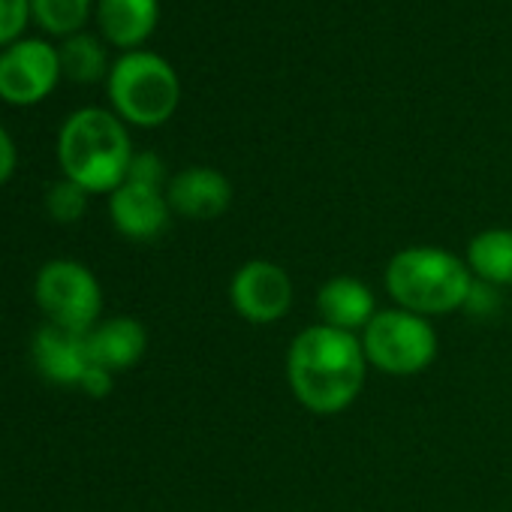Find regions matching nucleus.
Wrapping results in <instances>:
<instances>
[{"label":"nucleus","instance_id":"1","mask_svg":"<svg viewBox=\"0 0 512 512\" xmlns=\"http://www.w3.org/2000/svg\"><path fill=\"white\" fill-rule=\"evenodd\" d=\"M368 374L362 338L332 326H308L287 353V380L302 407L317 416L347 410Z\"/></svg>","mask_w":512,"mask_h":512},{"label":"nucleus","instance_id":"2","mask_svg":"<svg viewBox=\"0 0 512 512\" xmlns=\"http://www.w3.org/2000/svg\"><path fill=\"white\" fill-rule=\"evenodd\" d=\"M130 160V136L121 118L106 109H79L58 133V163L64 178L82 184L88 193H112L121 187Z\"/></svg>","mask_w":512,"mask_h":512},{"label":"nucleus","instance_id":"3","mask_svg":"<svg viewBox=\"0 0 512 512\" xmlns=\"http://www.w3.org/2000/svg\"><path fill=\"white\" fill-rule=\"evenodd\" d=\"M386 290L398 308L419 317L452 314L470 302L473 275L467 263L443 247H404L386 266Z\"/></svg>","mask_w":512,"mask_h":512},{"label":"nucleus","instance_id":"4","mask_svg":"<svg viewBox=\"0 0 512 512\" xmlns=\"http://www.w3.org/2000/svg\"><path fill=\"white\" fill-rule=\"evenodd\" d=\"M181 85L169 61L154 52H127L109 73L115 112L136 127H160L178 109Z\"/></svg>","mask_w":512,"mask_h":512},{"label":"nucleus","instance_id":"5","mask_svg":"<svg viewBox=\"0 0 512 512\" xmlns=\"http://www.w3.org/2000/svg\"><path fill=\"white\" fill-rule=\"evenodd\" d=\"M368 365L392 377L422 374L437 356V332L428 317L404 308L377 311L362 332Z\"/></svg>","mask_w":512,"mask_h":512},{"label":"nucleus","instance_id":"6","mask_svg":"<svg viewBox=\"0 0 512 512\" xmlns=\"http://www.w3.org/2000/svg\"><path fill=\"white\" fill-rule=\"evenodd\" d=\"M34 296L52 326L79 335H88L103 311V293L94 272L76 260L46 263L37 275Z\"/></svg>","mask_w":512,"mask_h":512},{"label":"nucleus","instance_id":"7","mask_svg":"<svg viewBox=\"0 0 512 512\" xmlns=\"http://www.w3.org/2000/svg\"><path fill=\"white\" fill-rule=\"evenodd\" d=\"M61 79V55L46 40H16L0 52V100L34 106L46 100Z\"/></svg>","mask_w":512,"mask_h":512},{"label":"nucleus","instance_id":"8","mask_svg":"<svg viewBox=\"0 0 512 512\" xmlns=\"http://www.w3.org/2000/svg\"><path fill=\"white\" fill-rule=\"evenodd\" d=\"M229 299L241 320L253 326H272L293 308V281L278 263L250 260L232 275Z\"/></svg>","mask_w":512,"mask_h":512},{"label":"nucleus","instance_id":"9","mask_svg":"<svg viewBox=\"0 0 512 512\" xmlns=\"http://www.w3.org/2000/svg\"><path fill=\"white\" fill-rule=\"evenodd\" d=\"M169 211L172 208L166 190L139 181H124L109 196V214L115 229L136 241L157 238L169 226Z\"/></svg>","mask_w":512,"mask_h":512},{"label":"nucleus","instance_id":"10","mask_svg":"<svg viewBox=\"0 0 512 512\" xmlns=\"http://www.w3.org/2000/svg\"><path fill=\"white\" fill-rule=\"evenodd\" d=\"M169 208L190 220H214L232 202V184L211 166H190L166 184Z\"/></svg>","mask_w":512,"mask_h":512},{"label":"nucleus","instance_id":"11","mask_svg":"<svg viewBox=\"0 0 512 512\" xmlns=\"http://www.w3.org/2000/svg\"><path fill=\"white\" fill-rule=\"evenodd\" d=\"M31 359L43 377H49L52 383H64V386H79L88 368L94 365L88 353V335H79L52 323H46L34 335Z\"/></svg>","mask_w":512,"mask_h":512},{"label":"nucleus","instance_id":"12","mask_svg":"<svg viewBox=\"0 0 512 512\" xmlns=\"http://www.w3.org/2000/svg\"><path fill=\"white\" fill-rule=\"evenodd\" d=\"M145 347H148V332L133 317H112L88 332L91 362L112 374L133 368L145 356Z\"/></svg>","mask_w":512,"mask_h":512},{"label":"nucleus","instance_id":"13","mask_svg":"<svg viewBox=\"0 0 512 512\" xmlns=\"http://www.w3.org/2000/svg\"><path fill=\"white\" fill-rule=\"evenodd\" d=\"M317 311L323 317V326L341 329V332H365V326L374 320L377 314V302L374 293L356 281V278H332L320 287L317 293Z\"/></svg>","mask_w":512,"mask_h":512},{"label":"nucleus","instance_id":"14","mask_svg":"<svg viewBox=\"0 0 512 512\" xmlns=\"http://www.w3.org/2000/svg\"><path fill=\"white\" fill-rule=\"evenodd\" d=\"M157 0H100L97 22L112 46L136 49L157 28Z\"/></svg>","mask_w":512,"mask_h":512},{"label":"nucleus","instance_id":"15","mask_svg":"<svg viewBox=\"0 0 512 512\" xmlns=\"http://www.w3.org/2000/svg\"><path fill=\"white\" fill-rule=\"evenodd\" d=\"M467 269L488 287H512V229H485L467 244Z\"/></svg>","mask_w":512,"mask_h":512},{"label":"nucleus","instance_id":"16","mask_svg":"<svg viewBox=\"0 0 512 512\" xmlns=\"http://www.w3.org/2000/svg\"><path fill=\"white\" fill-rule=\"evenodd\" d=\"M58 55H61V73L73 82H97L106 73V52L88 34H73L70 40H64Z\"/></svg>","mask_w":512,"mask_h":512},{"label":"nucleus","instance_id":"17","mask_svg":"<svg viewBox=\"0 0 512 512\" xmlns=\"http://www.w3.org/2000/svg\"><path fill=\"white\" fill-rule=\"evenodd\" d=\"M91 0H31L37 25L58 37H73L88 22Z\"/></svg>","mask_w":512,"mask_h":512},{"label":"nucleus","instance_id":"18","mask_svg":"<svg viewBox=\"0 0 512 512\" xmlns=\"http://www.w3.org/2000/svg\"><path fill=\"white\" fill-rule=\"evenodd\" d=\"M88 190L70 178H61L49 187V196H46V208L49 214L58 220V223H76L82 220L85 208H88Z\"/></svg>","mask_w":512,"mask_h":512},{"label":"nucleus","instance_id":"19","mask_svg":"<svg viewBox=\"0 0 512 512\" xmlns=\"http://www.w3.org/2000/svg\"><path fill=\"white\" fill-rule=\"evenodd\" d=\"M31 16V0H0V46H13Z\"/></svg>","mask_w":512,"mask_h":512},{"label":"nucleus","instance_id":"20","mask_svg":"<svg viewBox=\"0 0 512 512\" xmlns=\"http://www.w3.org/2000/svg\"><path fill=\"white\" fill-rule=\"evenodd\" d=\"M124 181H139V184H151V187H163L166 181V169H163V160L151 151H142V154H133L130 160V169H127V178Z\"/></svg>","mask_w":512,"mask_h":512},{"label":"nucleus","instance_id":"21","mask_svg":"<svg viewBox=\"0 0 512 512\" xmlns=\"http://www.w3.org/2000/svg\"><path fill=\"white\" fill-rule=\"evenodd\" d=\"M112 371H106V368H100V365H91L88 368V374L82 377V383H79V389L85 392V395H91V398H106L109 392H112Z\"/></svg>","mask_w":512,"mask_h":512},{"label":"nucleus","instance_id":"22","mask_svg":"<svg viewBox=\"0 0 512 512\" xmlns=\"http://www.w3.org/2000/svg\"><path fill=\"white\" fill-rule=\"evenodd\" d=\"M16 163H19V154H16V142L13 136L0 127V184H7L16 172Z\"/></svg>","mask_w":512,"mask_h":512}]
</instances>
